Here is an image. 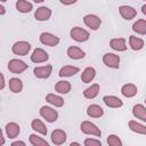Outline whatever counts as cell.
<instances>
[{
  "instance_id": "cell-1",
  "label": "cell",
  "mask_w": 146,
  "mask_h": 146,
  "mask_svg": "<svg viewBox=\"0 0 146 146\" xmlns=\"http://www.w3.org/2000/svg\"><path fill=\"white\" fill-rule=\"evenodd\" d=\"M70 36L75 42H86L89 40L90 33H89V31H87L86 29H83L81 26H74L70 31Z\"/></svg>"
},
{
  "instance_id": "cell-2",
  "label": "cell",
  "mask_w": 146,
  "mask_h": 146,
  "mask_svg": "<svg viewBox=\"0 0 146 146\" xmlns=\"http://www.w3.org/2000/svg\"><path fill=\"white\" fill-rule=\"evenodd\" d=\"M80 129L84 135L94 136V137H102V130L91 121H82L80 124Z\"/></svg>"
},
{
  "instance_id": "cell-3",
  "label": "cell",
  "mask_w": 146,
  "mask_h": 146,
  "mask_svg": "<svg viewBox=\"0 0 146 146\" xmlns=\"http://www.w3.org/2000/svg\"><path fill=\"white\" fill-rule=\"evenodd\" d=\"M31 50V43L25 41V40H19L16 41L11 46V51L14 55L17 56H26Z\"/></svg>"
},
{
  "instance_id": "cell-4",
  "label": "cell",
  "mask_w": 146,
  "mask_h": 146,
  "mask_svg": "<svg viewBox=\"0 0 146 146\" xmlns=\"http://www.w3.org/2000/svg\"><path fill=\"white\" fill-rule=\"evenodd\" d=\"M39 114H40V116H41L42 119H44V120H46L47 122H49V123H54V122H56L57 119H58V112H57L55 108H52V107H50V106H46V105L40 108Z\"/></svg>"
},
{
  "instance_id": "cell-5",
  "label": "cell",
  "mask_w": 146,
  "mask_h": 146,
  "mask_svg": "<svg viewBox=\"0 0 146 146\" xmlns=\"http://www.w3.org/2000/svg\"><path fill=\"white\" fill-rule=\"evenodd\" d=\"M7 67H8L9 72H11V73H14V74H21V73H23L25 70H27L29 65H27L25 62L21 60V59L13 58V59H10V60L8 62Z\"/></svg>"
},
{
  "instance_id": "cell-6",
  "label": "cell",
  "mask_w": 146,
  "mask_h": 146,
  "mask_svg": "<svg viewBox=\"0 0 146 146\" xmlns=\"http://www.w3.org/2000/svg\"><path fill=\"white\" fill-rule=\"evenodd\" d=\"M39 40L43 46H48V47H56L60 42L59 38L50 32H42L39 36Z\"/></svg>"
},
{
  "instance_id": "cell-7",
  "label": "cell",
  "mask_w": 146,
  "mask_h": 146,
  "mask_svg": "<svg viewBox=\"0 0 146 146\" xmlns=\"http://www.w3.org/2000/svg\"><path fill=\"white\" fill-rule=\"evenodd\" d=\"M83 23L91 31H97L102 25V19L99 16H97L95 14H87L83 17Z\"/></svg>"
},
{
  "instance_id": "cell-8",
  "label": "cell",
  "mask_w": 146,
  "mask_h": 146,
  "mask_svg": "<svg viewBox=\"0 0 146 146\" xmlns=\"http://www.w3.org/2000/svg\"><path fill=\"white\" fill-rule=\"evenodd\" d=\"M120 56L116 55V54H113V52H106L104 56H103V63L105 64V66L110 67V68H119L120 67Z\"/></svg>"
},
{
  "instance_id": "cell-9",
  "label": "cell",
  "mask_w": 146,
  "mask_h": 146,
  "mask_svg": "<svg viewBox=\"0 0 146 146\" xmlns=\"http://www.w3.org/2000/svg\"><path fill=\"white\" fill-rule=\"evenodd\" d=\"M52 73V65L47 64L42 66H36L33 70V74L36 79H48Z\"/></svg>"
},
{
  "instance_id": "cell-10",
  "label": "cell",
  "mask_w": 146,
  "mask_h": 146,
  "mask_svg": "<svg viewBox=\"0 0 146 146\" xmlns=\"http://www.w3.org/2000/svg\"><path fill=\"white\" fill-rule=\"evenodd\" d=\"M49 59V55L48 52L42 49V48H35L31 55V62L35 63V64H40V63H46Z\"/></svg>"
},
{
  "instance_id": "cell-11",
  "label": "cell",
  "mask_w": 146,
  "mask_h": 146,
  "mask_svg": "<svg viewBox=\"0 0 146 146\" xmlns=\"http://www.w3.org/2000/svg\"><path fill=\"white\" fill-rule=\"evenodd\" d=\"M51 15H52L51 9L46 6H41V7L36 8V10L34 11V18L38 22H46V21L50 19Z\"/></svg>"
},
{
  "instance_id": "cell-12",
  "label": "cell",
  "mask_w": 146,
  "mask_h": 146,
  "mask_svg": "<svg viewBox=\"0 0 146 146\" xmlns=\"http://www.w3.org/2000/svg\"><path fill=\"white\" fill-rule=\"evenodd\" d=\"M119 13L121 15V17L125 21H131L132 18H135L137 16V10L128 5H122L119 7Z\"/></svg>"
},
{
  "instance_id": "cell-13",
  "label": "cell",
  "mask_w": 146,
  "mask_h": 146,
  "mask_svg": "<svg viewBox=\"0 0 146 146\" xmlns=\"http://www.w3.org/2000/svg\"><path fill=\"white\" fill-rule=\"evenodd\" d=\"M50 139H51V143L54 145H63L65 144L66 139H67V136H66V132L63 130V129H55L52 132H51V136H50Z\"/></svg>"
},
{
  "instance_id": "cell-14",
  "label": "cell",
  "mask_w": 146,
  "mask_h": 146,
  "mask_svg": "<svg viewBox=\"0 0 146 146\" xmlns=\"http://www.w3.org/2000/svg\"><path fill=\"white\" fill-rule=\"evenodd\" d=\"M104 104L110 108H120L123 106V100L113 95H106L103 97Z\"/></svg>"
},
{
  "instance_id": "cell-15",
  "label": "cell",
  "mask_w": 146,
  "mask_h": 146,
  "mask_svg": "<svg viewBox=\"0 0 146 146\" xmlns=\"http://www.w3.org/2000/svg\"><path fill=\"white\" fill-rule=\"evenodd\" d=\"M66 54L68 56V58L73 59V60H79V59H83L86 57V52L84 50H82L80 47L76 46H70L66 50Z\"/></svg>"
},
{
  "instance_id": "cell-16",
  "label": "cell",
  "mask_w": 146,
  "mask_h": 146,
  "mask_svg": "<svg viewBox=\"0 0 146 146\" xmlns=\"http://www.w3.org/2000/svg\"><path fill=\"white\" fill-rule=\"evenodd\" d=\"M19 132H21V127L16 122H9L5 127V133L9 139H14L18 137Z\"/></svg>"
},
{
  "instance_id": "cell-17",
  "label": "cell",
  "mask_w": 146,
  "mask_h": 146,
  "mask_svg": "<svg viewBox=\"0 0 146 146\" xmlns=\"http://www.w3.org/2000/svg\"><path fill=\"white\" fill-rule=\"evenodd\" d=\"M110 47L115 51H125L128 48L127 40L124 38H113L110 41Z\"/></svg>"
},
{
  "instance_id": "cell-18",
  "label": "cell",
  "mask_w": 146,
  "mask_h": 146,
  "mask_svg": "<svg viewBox=\"0 0 146 146\" xmlns=\"http://www.w3.org/2000/svg\"><path fill=\"white\" fill-rule=\"evenodd\" d=\"M87 115L89 117H92V119H98V117H102L104 115V110L100 105L98 104H91L87 107V111H86Z\"/></svg>"
},
{
  "instance_id": "cell-19",
  "label": "cell",
  "mask_w": 146,
  "mask_h": 146,
  "mask_svg": "<svg viewBox=\"0 0 146 146\" xmlns=\"http://www.w3.org/2000/svg\"><path fill=\"white\" fill-rule=\"evenodd\" d=\"M138 94V88L133 83H125L121 87V95L125 98H132Z\"/></svg>"
},
{
  "instance_id": "cell-20",
  "label": "cell",
  "mask_w": 146,
  "mask_h": 146,
  "mask_svg": "<svg viewBox=\"0 0 146 146\" xmlns=\"http://www.w3.org/2000/svg\"><path fill=\"white\" fill-rule=\"evenodd\" d=\"M80 72V68L78 66H73V65H65L63 67H60L59 72H58V75L60 78H70V76H73L75 75L76 73Z\"/></svg>"
},
{
  "instance_id": "cell-21",
  "label": "cell",
  "mask_w": 146,
  "mask_h": 146,
  "mask_svg": "<svg viewBox=\"0 0 146 146\" xmlns=\"http://www.w3.org/2000/svg\"><path fill=\"white\" fill-rule=\"evenodd\" d=\"M100 91V86L98 83H92L91 86H89L87 89H84L83 91V97L86 99H94L98 96Z\"/></svg>"
},
{
  "instance_id": "cell-22",
  "label": "cell",
  "mask_w": 146,
  "mask_h": 146,
  "mask_svg": "<svg viewBox=\"0 0 146 146\" xmlns=\"http://www.w3.org/2000/svg\"><path fill=\"white\" fill-rule=\"evenodd\" d=\"M132 115L146 123V106L143 104H136L132 107Z\"/></svg>"
},
{
  "instance_id": "cell-23",
  "label": "cell",
  "mask_w": 146,
  "mask_h": 146,
  "mask_svg": "<svg viewBox=\"0 0 146 146\" xmlns=\"http://www.w3.org/2000/svg\"><path fill=\"white\" fill-rule=\"evenodd\" d=\"M96 73H97V72H96L95 67H92V66L86 67V68L82 71V73H81V81H82L83 83H90V82L95 79Z\"/></svg>"
},
{
  "instance_id": "cell-24",
  "label": "cell",
  "mask_w": 146,
  "mask_h": 146,
  "mask_svg": "<svg viewBox=\"0 0 146 146\" xmlns=\"http://www.w3.org/2000/svg\"><path fill=\"white\" fill-rule=\"evenodd\" d=\"M71 89H72V84L70 81H66V80H59L55 84V90L59 95H66L71 91Z\"/></svg>"
},
{
  "instance_id": "cell-25",
  "label": "cell",
  "mask_w": 146,
  "mask_h": 146,
  "mask_svg": "<svg viewBox=\"0 0 146 146\" xmlns=\"http://www.w3.org/2000/svg\"><path fill=\"white\" fill-rule=\"evenodd\" d=\"M31 128L36 132V133H40L42 136H47V132H48V129L46 127V124L40 120V119H33L31 121Z\"/></svg>"
},
{
  "instance_id": "cell-26",
  "label": "cell",
  "mask_w": 146,
  "mask_h": 146,
  "mask_svg": "<svg viewBox=\"0 0 146 146\" xmlns=\"http://www.w3.org/2000/svg\"><path fill=\"white\" fill-rule=\"evenodd\" d=\"M128 42H129V47H130L133 51L141 50V49L144 48V46H145L144 40H143L141 38L136 36V35H130V36H129Z\"/></svg>"
},
{
  "instance_id": "cell-27",
  "label": "cell",
  "mask_w": 146,
  "mask_h": 146,
  "mask_svg": "<svg viewBox=\"0 0 146 146\" xmlns=\"http://www.w3.org/2000/svg\"><path fill=\"white\" fill-rule=\"evenodd\" d=\"M46 102L55 107H63L64 106V99L62 96L59 95H55V94H48L46 96Z\"/></svg>"
},
{
  "instance_id": "cell-28",
  "label": "cell",
  "mask_w": 146,
  "mask_h": 146,
  "mask_svg": "<svg viewBox=\"0 0 146 146\" xmlns=\"http://www.w3.org/2000/svg\"><path fill=\"white\" fill-rule=\"evenodd\" d=\"M15 6H16V10L22 14H27L33 9V5L27 0H17Z\"/></svg>"
},
{
  "instance_id": "cell-29",
  "label": "cell",
  "mask_w": 146,
  "mask_h": 146,
  "mask_svg": "<svg viewBox=\"0 0 146 146\" xmlns=\"http://www.w3.org/2000/svg\"><path fill=\"white\" fill-rule=\"evenodd\" d=\"M128 127L132 132H136L138 135H145L146 136V125H144L143 123L137 122L136 120H130L128 122Z\"/></svg>"
},
{
  "instance_id": "cell-30",
  "label": "cell",
  "mask_w": 146,
  "mask_h": 146,
  "mask_svg": "<svg viewBox=\"0 0 146 146\" xmlns=\"http://www.w3.org/2000/svg\"><path fill=\"white\" fill-rule=\"evenodd\" d=\"M9 89L14 94H19L23 90V81L18 78H10L8 81Z\"/></svg>"
},
{
  "instance_id": "cell-31",
  "label": "cell",
  "mask_w": 146,
  "mask_h": 146,
  "mask_svg": "<svg viewBox=\"0 0 146 146\" xmlns=\"http://www.w3.org/2000/svg\"><path fill=\"white\" fill-rule=\"evenodd\" d=\"M132 31L139 35H146V19H137L132 24Z\"/></svg>"
},
{
  "instance_id": "cell-32",
  "label": "cell",
  "mask_w": 146,
  "mask_h": 146,
  "mask_svg": "<svg viewBox=\"0 0 146 146\" xmlns=\"http://www.w3.org/2000/svg\"><path fill=\"white\" fill-rule=\"evenodd\" d=\"M29 141L32 146H48L49 145V143L46 139H43L42 137H40L35 133H31L29 136Z\"/></svg>"
},
{
  "instance_id": "cell-33",
  "label": "cell",
  "mask_w": 146,
  "mask_h": 146,
  "mask_svg": "<svg viewBox=\"0 0 146 146\" xmlns=\"http://www.w3.org/2000/svg\"><path fill=\"white\" fill-rule=\"evenodd\" d=\"M107 144L110 146H122V140L120 139L119 136L111 133L107 136Z\"/></svg>"
},
{
  "instance_id": "cell-34",
  "label": "cell",
  "mask_w": 146,
  "mask_h": 146,
  "mask_svg": "<svg viewBox=\"0 0 146 146\" xmlns=\"http://www.w3.org/2000/svg\"><path fill=\"white\" fill-rule=\"evenodd\" d=\"M83 145L84 146H102V141L99 139H95L91 137H88L83 140Z\"/></svg>"
},
{
  "instance_id": "cell-35",
  "label": "cell",
  "mask_w": 146,
  "mask_h": 146,
  "mask_svg": "<svg viewBox=\"0 0 146 146\" xmlns=\"http://www.w3.org/2000/svg\"><path fill=\"white\" fill-rule=\"evenodd\" d=\"M76 1H78V0H59V2H60L62 5H64V6L74 5V3H76Z\"/></svg>"
},
{
  "instance_id": "cell-36",
  "label": "cell",
  "mask_w": 146,
  "mask_h": 146,
  "mask_svg": "<svg viewBox=\"0 0 146 146\" xmlns=\"http://www.w3.org/2000/svg\"><path fill=\"white\" fill-rule=\"evenodd\" d=\"M11 146H25V141H22V140H16V141H13L10 144Z\"/></svg>"
},
{
  "instance_id": "cell-37",
  "label": "cell",
  "mask_w": 146,
  "mask_h": 146,
  "mask_svg": "<svg viewBox=\"0 0 146 146\" xmlns=\"http://www.w3.org/2000/svg\"><path fill=\"white\" fill-rule=\"evenodd\" d=\"M0 76H1V86H0V89L3 90L5 87H6V81H5V75H3V73H1Z\"/></svg>"
},
{
  "instance_id": "cell-38",
  "label": "cell",
  "mask_w": 146,
  "mask_h": 146,
  "mask_svg": "<svg viewBox=\"0 0 146 146\" xmlns=\"http://www.w3.org/2000/svg\"><path fill=\"white\" fill-rule=\"evenodd\" d=\"M5 14H6V8H5L2 5H0V15L3 16Z\"/></svg>"
},
{
  "instance_id": "cell-39",
  "label": "cell",
  "mask_w": 146,
  "mask_h": 146,
  "mask_svg": "<svg viewBox=\"0 0 146 146\" xmlns=\"http://www.w3.org/2000/svg\"><path fill=\"white\" fill-rule=\"evenodd\" d=\"M141 13H143V14H144V15L146 16V3L141 6Z\"/></svg>"
},
{
  "instance_id": "cell-40",
  "label": "cell",
  "mask_w": 146,
  "mask_h": 146,
  "mask_svg": "<svg viewBox=\"0 0 146 146\" xmlns=\"http://www.w3.org/2000/svg\"><path fill=\"white\" fill-rule=\"evenodd\" d=\"M81 144L80 143H76V141H72L71 144H70V146H80Z\"/></svg>"
},
{
  "instance_id": "cell-41",
  "label": "cell",
  "mask_w": 146,
  "mask_h": 146,
  "mask_svg": "<svg viewBox=\"0 0 146 146\" xmlns=\"http://www.w3.org/2000/svg\"><path fill=\"white\" fill-rule=\"evenodd\" d=\"M33 2H35V3H41V2H43L44 0H32Z\"/></svg>"
},
{
  "instance_id": "cell-42",
  "label": "cell",
  "mask_w": 146,
  "mask_h": 146,
  "mask_svg": "<svg viewBox=\"0 0 146 146\" xmlns=\"http://www.w3.org/2000/svg\"><path fill=\"white\" fill-rule=\"evenodd\" d=\"M0 1H1V2H6L7 0H0Z\"/></svg>"
},
{
  "instance_id": "cell-43",
  "label": "cell",
  "mask_w": 146,
  "mask_h": 146,
  "mask_svg": "<svg viewBox=\"0 0 146 146\" xmlns=\"http://www.w3.org/2000/svg\"><path fill=\"white\" fill-rule=\"evenodd\" d=\"M145 104H146V99H145Z\"/></svg>"
}]
</instances>
